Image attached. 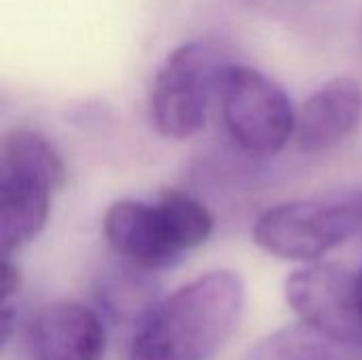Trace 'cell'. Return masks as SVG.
<instances>
[{
	"instance_id": "6da1fadb",
	"label": "cell",
	"mask_w": 362,
	"mask_h": 360,
	"mask_svg": "<svg viewBox=\"0 0 362 360\" xmlns=\"http://www.w3.org/2000/svg\"><path fill=\"white\" fill-rule=\"evenodd\" d=\"M244 295V280L229 269L191 280L138 323L129 360H212L240 323Z\"/></svg>"
},
{
	"instance_id": "7a4b0ae2",
	"label": "cell",
	"mask_w": 362,
	"mask_h": 360,
	"mask_svg": "<svg viewBox=\"0 0 362 360\" xmlns=\"http://www.w3.org/2000/svg\"><path fill=\"white\" fill-rule=\"evenodd\" d=\"M108 246L140 272L176 265L187 250L202 246L212 229V212L182 191H163L153 204L115 202L102 223Z\"/></svg>"
},
{
	"instance_id": "3957f363",
	"label": "cell",
	"mask_w": 362,
	"mask_h": 360,
	"mask_svg": "<svg viewBox=\"0 0 362 360\" xmlns=\"http://www.w3.org/2000/svg\"><path fill=\"white\" fill-rule=\"evenodd\" d=\"M66 180L55 146L38 132L17 127L0 146V240L4 255L23 248L45 229L51 197Z\"/></svg>"
},
{
	"instance_id": "277c9868",
	"label": "cell",
	"mask_w": 362,
	"mask_h": 360,
	"mask_svg": "<svg viewBox=\"0 0 362 360\" xmlns=\"http://www.w3.org/2000/svg\"><path fill=\"white\" fill-rule=\"evenodd\" d=\"M362 231V197L299 199L265 210L252 229L255 244L284 261L314 263Z\"/></svg>"
},
{
	"instance_id": "5b68a950",
	"label": "cell",
	"mask_w": 362,
	"mask_h": 360,
	"mask_svg": "<svg viewBox=\"0 0 362 360\" xmlns=\"http://www.w3.org/2000/svg\"><path fill=\"white\" fill-rule=\"evenodd\" d=\"M223 123L250 155H276L295 134L297 115L284 89L261 70L227 64L218 81Z\"/></svg>"
},
{
	"instance_id": "8992f818",
	"label": "cell",
	"mask_w": 362,
	"mask_h": 360,
	"mask_svg": "<svg viewBox=\"0 0 362 360\" xmlns=\"http://www.w3.org/2000/svg\"><path fill=\"white\" fill-rule=\"evenodd\" d=\"M225 66L204 40L176 47L153 81L151 119L155 129L174 140L195 136L206 125L210 95L218 91Z\"/></svg>"
},
{
	"instance_id": "52a82bcc",
	"label": "cell",
	"mask_w": 362,
	"mask_h": 360,
	"mask_svg": "<svg viewBox=\"0 0 362 360\" xmlns=\"http://www.w3.org/2000/svg\"><path fill=\"white\" fill-rule=\"evenodd\" d=\"M352 278L354 272L341 265L314 263L295 272L286 280L284 293L303 325L358 350Z\"/></svg>"
},
{
	"instance_id": "ba28073f",
	"label": "cell",
	"mask_w": 362,
	"mask_h": 360,
	"mask_svg": "<svg viewBox=\"0 0 362 360\" xmlns=\"http://www.w3.org/2000/svg\"><path fill=\"white\" fill-rule=\"evenodd\" d=\"M34 360H102L106 327L100 314L76 301L42 308L30 325Z\"/></svg>"
},
{
	"instance_id": "9c48e42d",
	"label": "cell",
	"mask_w": 362,
	"mask_h": 360,
	"mask_svg": "<svg viewBox=\"0 0 362 360\" xmlns=\"http://www.w3.org/2000/svg\"><path fill=\"white\" fill-rule=\"evenodd\" d=\"M362 121V89L348 76L314 91L297 112L295 136L303 153H325L341 144Z\"/></svg>"
},
{
	"instance_id": "30bf717a",
	"label": "cell",
	"mask_w": 362,
	"mask_h": 360,
	"mask_svg": "<svg viewBox=\"0 0 362 360\" xmlns=\"http://www.w3.org/2000/svg\"><path fill=\"white\" fill-rule=\"evenodd\" d=\"M242 360H358V350L301 323L261 339Z\"/></svg>"
},
{
	"instance_id": "8fae6325",
	"label": "cell",
	"mask_w": 362,
	"mask_h": 360,
	"mask_svg": "<svg viewBox=\"0 0 362 360\" xmlns=\"http://www.w3.org/2000/svg\"><path fill=\"white\" fill-rule=\"evenodd\" d=\"M100 299L104 301L106 310H110L115 316L125 314H140V320L155 308V301H151V293L146 284L140 278H106L100 286Z\"/></svg>"
},
{
	"instance_id": "7c38bea8",
	"label": "cell",
	"mask_w": 362,
	"mask_h": 360,
	"mask_svg": "<svg viewBox=\"0 0 362 360\" xmlns=\"http://www.w3.org/2000/svg\"><path fill=\"white\" fill-rule=\"evenodd\" d=\"M0 289H2V303H8L11 297H15L21 289V274H19V267L11 261V257H4V261H2Z\"/></svg>"
}]
</instances>
